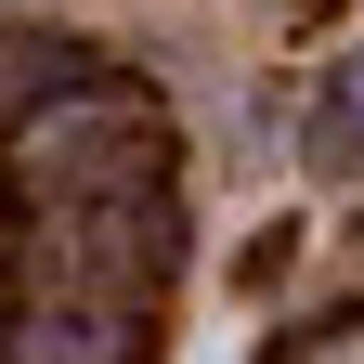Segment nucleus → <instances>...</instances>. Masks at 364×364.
I'll return each mask as SVG.
<instances>
[{
	"label": "nucleus",
	"instance_id": "nucleus-2",
	"mask_svg": "<svg viewBox=\"0 0 364 364\" xmlns=\"http://www.w3.org/2000/svg\"><path fill=\"white\" fill-rule=\"evenodd\" d=\"M299 169H312V182H351V169H364V53H338L326 78H312V105H299Z\"/></svg>",
	"mask_w": 364,
	"mask_h": 364
},
{
	"label": "nucleus",
	"instance_id": "nucleus-1",
	"mask_svg": "<svg viewBox=\"0 0 364 364\" xmlns=\"http://www.w3.org/2000/svg\"><path fill=\"white\" fill-rule=\"evenodd\" d=\"M26 182H39V196H65V208L144 196V182H156V144H144V117H53V130L26 144Z\"/></svg>",
	"mask_w": 364,
	"mask_h": 364
}]
</instances>
